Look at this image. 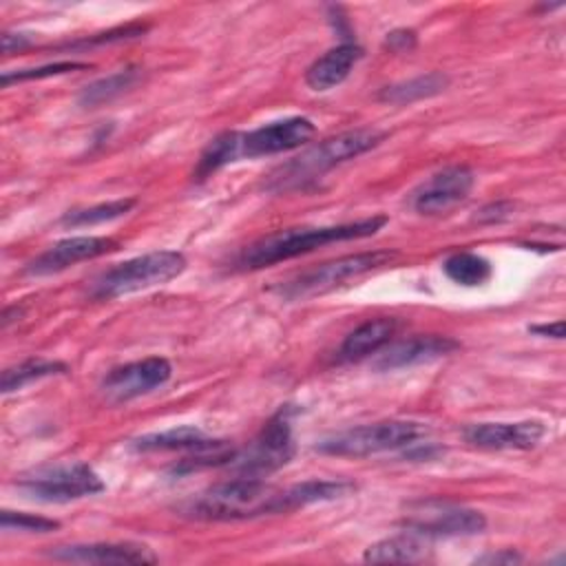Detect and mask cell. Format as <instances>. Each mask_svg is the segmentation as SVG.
<instances>
[{
    "label": "cell",
    "instance_id": "cell-1",
    "mask_svg": "<svg viewBox=\"0 0 566 566\" xmlns=\"http://www.w3.org/2000/svg\"><path fill=\"white\" fill-rule=\"evenodd\" d=\"M387 223V217L376 214L349 223L338 226H321V228H287L272 234L261 237L259 241L250 243L237 256V268L241 270H259L272 263H281L301 254H307L321 245L334 241H349L376 234Z\"/></svg>",
    "mask_w": 566,
    "mask_h": 566
},
{
    "label": "cell",
    "instance_id": "cell-2",
    "mask_svg": "<svg viewBox=\"0 0 566 566\" xmlns=\"http://www.w3.org/2000/svg\"><path fill=\"white\" fill-rule=\"evenodd\" d=\"M382 137L385 133L378 128H354V130H345L334 137H327L314 144L312 148L303 150L298 157L272 170L268 175L265 188L274 192L305 188L307 184L316 181L321 175L332 170L334 166L376 148L382 142Z\"/></svg>",
    "mask_w": 566,
    "mask_h": 566
},
{
    "label": "cell",
    "instance_id": "cell-3",
    "mask_svg": "<svg viewBox=\"0 0 566 566\" xmlns=\"http://www.w3.org/2000/svg\"><path fill=\"white\" fill-rule=\"evenodd\" d=\"M276 491L263 478L239 475L214 484L184 504V511L199 520H248L274 513Z\"/></svg>",
    "mask_w": 566,
    "mask_h": 566
},
{
    "label": "cell",
    "instance_id": "cell-4",
    "mask_svg": "<svg viewBox=\"0 0 566 566\" xmlns=\"http://www.w3.org/2000/svg\"><path fill=\"white\" fill-rule=\"evenodd\" d=\"M186 270V256L177 250H157L135 259H128L111 270L93 283L95 298H117L124 294H133L139 290H148L155 285H164L179 276Z\"/></svg>",
    "mask_w": 566,
    "mask_h": 566
},
{
    "label": "cell",
    "instance_id": "cell-5",
    "mask_svg": "<svg viewBox=\"0 0 566 566\" xmlns=\"http://www.w3.org/2000/svg\"><path fill=\"white\" fill-rule=\"evenodd\" d=\"M396 256L398 254L394 250H371V252L347 254V256H340V259H334V261H327V263H321V265L298 272L296 276L281 283L276 287V292L290 301L325 294V292L343 285L349 279L363 276L371 270H378V268L391 263Z\"/></svg>",
    "mask_w": 566,
    "mask_h": 566
},
{
    "label": "cell",
    "instance_id": "cell-6",
    "mask_svg": "<svg viewBox=\"0 0 566 566\" xmlns=\"http://www.w3.org/2000/svg\"><path fill=\"white\" fill-rule=\"evenodd\" d=\"M422 433H427V427L411 420H382L371 424L352 427L338 433H332L323 438L316 444V451L327 455H347V458H363L380 451L402 449L411 442H416Z\"/></svg>",
    "mask_w": 566,
    "mask_h": 566
},
{
    "label": "cell",
    "instance_id": "cell-7",
    "mask_svg": "<svg viewBox=\"0 0 566 566\" xmlns=\"http://www.w3.org/2000/svg\"><path fill=\"white\" fill-rule=\"evenodd\" d=\"M402 526L420 537H458L482 533L486 528V517L464 504L427 497L407 504Z\"/></svg>",
    "mask_w": 566,
    "mask_h": 566
},
{
    "label": "cell",
    "instance_id": "cell-8",
    "mask_svg": "<svg viewBox=\"0 0 566 566\" xmlns=\"http://www.w3.org/2000/svg\"><path fill=\"white\" fill-rule=\"evenodd\" d=\"M27 497L49 504H64L104 491L102 478L84 462L55 464L24 475L15 484Z\"/></svg>",
    "mask_w": 566,
    "mask_h": 566
},
{
    "label": "cell",
    "instance_id": "cell-9",
    "mask_svg": "<svg viewBox=\"0 0 566 566\" xmlns=\"http://www.w3.org/2000/svg\"><path fill=\"white\" fill-rule=\"evenodd\" d=\"M292 455H294V438H292L290 411L281 409L265 422L261 433L254 438V442L245 451L232 455L228 467H232L239 475L263 478L285 467L292 460Z\"/></svg>",
    "mask_w": 566,
    "mask_h": 566
},
{
    "label": "cell",
    "instance_id": "cell-10",
    "mask_svg": "<svg viewBox=\"0 0 566 566\" xmlns=\"http://www.w3.org/2000/svg\"><path fill=\"white\" fill-rule=\"evenodd\" d=\"M314 133H316L314 122L303 115L263 124L254 130L239 133V159L268 157V155L301 148L314 137Z\"/></svg>",
    "mask_w": 566,
    "mask_h": 566
},
{
    "label": "cell",
    "instance_id": "cell-11",
    "mask_svg": "<svg viewBox=\"0 0 566 566\" xmlns=\"http://www.w3.org/2000/svg\"><path fill=\"white\" fill-rule=\"evenodd\" d=\"M475 184V175L467 166H449L431 175L411 192V206L416 212L436 217L444 214L462 203Z\"/></svg>",
    "mask_w": 566,
    "mask_h": 566
},
{
    "label": "cell",
    "instance_id": "cell-12",
    "mask_svg": "<svg viewBox=\"0 0 566 566\" xmlns=\"http://www.w3.org/2000/svg\"><path fill=\"white\" fill-rule=\"evenodd\" d=\"M172 367L161 356H148L144 360L126 363L115 367L102 380V391L111 402H126L137 396H144L164 382H168Z\"/></svg>",
    "mask_w": 566,
    "mask_h": 566
},
{
    "label": "cell",
    "instance_id": "cell-13",
    "mask_svg": "<svg viewBox=\"0 0 566 566\" xmlns=\"http://www.w3.org/2000/svg\"><path fill=\"white\" fill-rule=\"evenodd\" d=\"M117 245L119 243L111 237H93V234L69 237V239L57 241L42 254H38L33 261H29L24 265V274H29V276L55 274V272H62V270L80 263V261H88V259L108 254V252L117 250Z\"/></svg>",
    "mask_w": 566,
    "mask_h": 566
},
{
    "label": "cell",
    "instance_id": "cell-14",
    "mask_svg": "<svg viewBox=\"0 0 566 566\" xmlns=\"http://www.w3.org/2000/svg\"><path fill=\"white\" fill-rule=\"evenodd\" d=\"M49 557L73 564H155L157 555L142 544L130 542H93L69 544L49 551Z\"/></svg>",
    "mask_w": 566,
    "mask_h": 566
},
{
    "label": "cell",
    "instance_id": "cell-15",
    "mask_svg": "<svg viewBox=\"0 0 566 566\" xmlns=\"http://www.w3.org/2000/svg\"><path fill=\"white\" fill-rule=\"evenodd\" d=\"M546 429L537 420L522 422H478L464 429V440L478 449H533Z\"/></svg>",
    "mask_w": 566,
    "mask_h": 566
},
{
    "label": "cell",
    "instance_id": "cell-16",
    "mask_svg": "<svg viewBox=\"0 0 566 566\" xmlns=\"http://www.w3.org/2000/svg\"><path fill=\"white\" fill-rule=\"evenodd\" d=\"M460 347L458 340L440 334H427V336H413L400 343L389 345L374 363L376 369L380 371H394V369H405L422 363L438 360Z\"/></svg>",
    "mask_w": 566,
    "mask_h": 566
},
{
    "label": "cell",
    "instance_id": "cell-17",
    "mask_svg": "<svg viewBox=\"0 0 566 566\" xmlns=\"http://www.w3.org/2000/svg\"><path fill=\"white\" fill-rule=\"evenodd\" d=\"M360 57L363 49L358 44L343 42L312 62V66L305 73V82L314 91H329L349 75V71L356 66Z\"/></svg>",
    "mask_w": 566,
    "mask_h": 566
},
{
    "label": "cell",
    "instance_id": "cell-18",
    "mask_svg": "<svg viewBox=\"0 0 566 566\" xmlns=\"http://www.w3.org/2000/svg\"><path fill=\"white\" fill-rule=\"evenodd\" d=\"M356 486L347 480H305L292 484L283 491H276L274 513H287L294 509H303L316 502H329L352 493Z\"/></svg>",
    "mask_w": 566,
    "mask_h": 566
},
{
    "label": "cell",
    "instance_id": "cell-19",
    "mask_svg": "<svg viewBox=\"0 0 566 566\" xmlns=\"http://www.w3.org/2000/svg\"><path fill=\"white\" fill-rule=\"evenodd\" d=\"M221 440H212L208 438L201 429L197 427H172L166 431H155V433H144L139 438L133 440V449L148 453V451H203L214 447Z\"/></svg>",
    "mask_w": 566,
    "mask_h": 566
},
{
    "label": "cell",
    "instance_id": "cell-20",
    "mask_svg": "<svg viewBox=\"0 0 566 566\" xmlns=\"http://www.w3.org/2000/svg\"><path fill=\"white\" fill-rule=\"evenodd\" d=\"M363 559L367 564H420L429 559V548L416 533H402L371 544Z\"/></svg>",
    "mask_w": 566,
    "mask_h": 566
},
{
    "label": "cell",
    "instance_id": "cell-21",
    "mask_svg": "<svg viewBox=\"0 0 566 566\" xmlns=\"http://www.w3.org/2000/svg\"><path fill=\"white\" fill-rule=\"evenodd\" d=\"M396 332L394 318H369L349 332L338 349L343 360H360L378 349H382Z\"/></svg>",
    "mask_w": 566,
    "mask_h": 566
},
{
    "label": "cell",
    "instance_id": "cell-22",
    "mask_svg": "<svg viewBox=\"0 0 566 566\" xmlns=\"http://www.w3.org/2000/svg\"><path fill=\"white\" fill-rule=\"evenodd\" d=\"M447 86H449V77L444 73L431 71V73L411 77L407 82L385 86L378 93V99L389 102V104H409V102H416V99L433 97V95L442 93Z\"/></svg>",
    "mask_w": 566,
    "mask_h": 566
},
{
    "label": "cell",
    "instance_id": "cell-23",
    "mask_svg": "<svg viewBox=\"0 0 566 566\" xmlns=\"http://www.w3.org/2000/svg\"><path fill=\"white\" fill-rule=\"evenodd\" d=\"M137 80H139V71L135 66H126L122 71H115V73H111L106 77H99V80L91 82L88 86H84L77 102L84 108H95V106H99L104 102H111L117 95L126 93Z\"/></svg>",
    "mask_w": 566,
    "mask_h": 566
},
{
    "label": "cell",
    "instance_id": "cell-24",
    "mask_svg": "<svg viewBox=\"0 0 566 566\" xmlns=\"http://www.w3.org/2000/svg\"><path fill=\"white\" fill-rule=\"evenodd\" d=\"M239 159V130H226L210 139V144L203 148L199 155L197 168H195V179H206L219 168L232 164Z\"/></svg>",
    "mask_w": 566,
    "mask_h": 566
},
{
    "label": "cell",
    "instance_id": "cell-25",
    "mask_svg": "<svg viewBox=\"0 0 566 566\" xmlns=\"http://www.w3.org/2000/svg\"><path fill=\"white\" fill-rule=\"evenodd\" d=\"M442 270L453 283L467 285V287L486 283L493 272L491 263L482 254H475V252H455V254L447 256L442 263Z\"/></svg>",
    "mask_w": 566,
    "mask_h": 566
},
{
    "label": "cell",
    "instance_id": "cell-26",
    "mask_svg": "<svg viewBox=\"0 0 566 566\" xmlns=\"http://www.w3.org/2000/svg\"><path fill=\"white\" fill-rule=\"evenodd\" d=\"M66 365L57 363V360H44V358H29L20 365L7 367L2 371V394H11L15 389H22L24 385L46 378V376H55V374H64Z\"/></svg>",
    "mask_w": 566,
    "mask_h": 566
},
{
    "label": "cell",
    "instance_id": "cell-27",
    "mask_svg": "<svg viewBox=\"0 0 566 566\" xmlns=\"http://www.w3.org/2000/svg\"><path fill=\"white\" fill-rule=\"evenodd\" d=\"M135 206L133 197L126 199H113V201H104L91 208H80V210H69L62 217L64 226L71 228H84V226H95V223H104V221H113L122 214H126L130 208Z\"/></svg>",
    "mask_w": 566,
    "mask_h": 566
},
{
    "label": "cell",
    "instance_id": "cell-28",
    "mask_svg": "<svg viewBox=\"0 0 566 566\" xmlns=\"http://www.w3.org/2000/svg\"><path fill=\"white\" fill-rule=\"evenodd\" d=\"M0 526L2 531H22V533H49L60 528L57 520L33 515V513H20L4 509L0 513Z\"/></svg>",
    "mask_w": 566,
    "mask_h": 566
},
{
    "label": "cell",
    "instance_id": "cell-29",
    "mask_svg": "<svg viewBox=\"0 0 566 566\" xmlns=\"http://www.w3.org/2000/svg\"><path fill=\"white\" fill-rule=\"evenodd\" d=\"M88 69L84 62H53L44 66H33V69H15V71H4L2 73V86H9L11 82H24V80H42V77H53V75H64L71 71Z\"/></svg>",
    "mask_w": 566,
    "mask_h": 566
},
{
    "label": "cell",
    "instance_id": "cell-30",
    "mask_svg": "<svg viewBox=\"0 0 566 566\" xmlns=\"http://www.w3.org/2000/svg\"><path fill=\"white\" fill-rule=\"evenodd\" d=\"M418 44V35L411 29H394L387 33L385 38V49H389L391 53H409L413 46Z\"/></svg>",
    "mask_w": 566,
    "mask_h": 566
},
{
    "label": "cell",
    "instance_id": "cell-31",
    "mask_svg": "<svg viewBox=\"0 0 566 566\" xmlns=\"http://www.w3.org/2000/svg\"><path fill=\"white\" fill-rule=\"evenodd\" d=\"M517 562H522V555H517L511 548H502L497 553H486L475 559V564H517Z\"/></svg>",
    "mask_w": 566,
    "mask_h": 566
},
{
    "label": "cell",
    "instance_id": "cell-32",
    "mask_svg": "<svg viewBox=\"0 0 566 566\" xmlns=\"http://www.w3.org/2000/svg\"><path fill=\"white\" fill-rule=\"evenodd\" d=\"M528 332L537 334V336H551V338H564V321H555V323H539V325H531Z\"/></svg>",
    "mask_w": 566,
    "mask_h": 566
},
{
    "label": "cell",
    "instance_id": "cell-33",
    "mask_svg": "<svg viewBox=\"0 0 566 566\" xmlns=\"http://www.w3.org/2000/svg\"><path fill=\"white\" fill-rule=\"evenodd\" d=\"M31 44V40L27 38V35H22V33H2V51L9 55V53H13V51H20V49H24V46H29Z\"/></svg>",
    "mask_w": 566,
    "mask_h": 566
},
{
    "label": "cell",
    "instance_id": "cell-34",
    "mask_svg": "<svg viewBox=\"0 0 566 566\" xmlns=\"http://www.w3.org/2000/svg\"><path fill=\"white\" fill-rule=\"evenodd\" d=\"M511 212V203H493V206H486L482 212H480V219L482 221H500L504 219L506 214Z\"/></svg>",
    "mask_w": 566,
    "mask_h": 566
}]
</instances>
